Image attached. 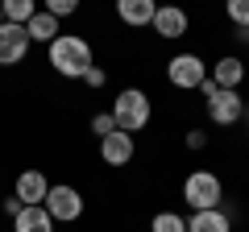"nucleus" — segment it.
Instances as JSON below:
<instances>
[{"label":"nucleus","instance_id":"19","mask_svg":"<svg viewBox=\"0 0 249 232\" xmlns=\"http://www.w3.org/2000/svg\"><path fill=\"white\" fill-rule=\"evenodd\" d=\"M79 4H83V0H42V9L46 13H54V17H75V13H79Z\"/></svg>","mask_w":249,"mask_h":232},{"label":"nucleus","instance_id":"15","mask_svg":"<svg viewBox=\"0 0 249 232\" xmlns=\"http://www.w3.org/2000/svg\"><path fill=\"white\" fill-rule=\"evenodd\" d=\"M13 232H54V220H50V212H46L42 203L21 207V212L13 215Z\"/></svg>","mask_w":249,"mask_h":232},{"label":"nucleus","instance_id":"18","mask_svg":"<svg viewBox=\"0 0 249 232\" xmlns=\"http://www.w3.org/2000/svg\"><path fill=\"white\" fill-rule=\"evenodd\" d=\"M224 17L232 29H249V0H224Z\"/></svg>","mask_w":249,"mask_h":232},{"label":"nucleus","instance_id":"20","mask_svg":"<svg viewBox=\"0 0 249 232\" xmlns=\"http://www.w3.org/2000/svg\"><path fill=\"white\" fill-rule=\"evenodd\" d=\"M91 133H96V137L116 133V116L112 112H96V116H91Z\"/></svg>","mask_w":249,"mask_h":232},{"label":"nucleus","instance_id":"21","mask_svg":"<svg viewBox=\"0 0 249 232\" xmlns=\"http://www.w3.org/2000/svg\"><path fill=\"white\" fill-rule=\"evenodd\" d=\"M83 83H88L91 91H100V87H104V83H108V71H104V66H91V71L83 75Z\"/></svg>","mask_w":249,"mask_h":232},{"label":"nucleus","instance_id":"17","mask_svg":"<svg viewBox=\"0 0 249 232\" xmlns=\"http://www.w3.org/2000/svg\"><path fill=\"white\" fill-rule=\"evenodd\" d=\"M150 232H187V220L178 212H154Z\"/></svg>","mask_w":249,"mask_h":232},{"label":"nucleus","instance_id":"10","mask_svg":"<svg viewBox=\"0 0 249 232\" xmlns=\"http://www.w3.org/2000/svg\"><path fill=\"white\" fill-rule=\"evenodd\" d=\"M46 191H50V179H46V174H42L37 166L21 170L17 179H13V195H17L25 207H37V203H46Z\"/></svg>","mask_w":249,"mask_h":232},{"label":"nucleus","instance_id":"13","mask_svg":"<svg viewBox=\"0 0 249 232\" xmlns=\"http://www.w3.org/2000/svg\"><path fill=\"white\" fill-rule=\"evenodd\" d=\"M187 232H232V220L224 207H208V212H191Z\"/></svg>","mask_w":249,"mask_h":232},{"label":"nucleus","instance_id":"3","mask_svg":"<svg viewBox=\"0 0 249 232\" xmlns=\"http://www.w3.org/2000/svg\"><path fill=\"white\" fill-rule=\"evenodd\" d=\"M183 203L191 212H208V207H220L224 203V182L216 170H191L183 179Z\"/></svg>","mask_w":249,"mask_h":232},{"label":"nucleus","instance_id":"1","mask_svg":"<svg viewBox=\"0 0 249 232\" xmlns=\"http://www.w3.org/2000/svg\"><path fill=\"white\" fill-rule=\"evenodd\" d=\"M46 63L62 75V79H83V75L96 66V54H91V42L79 33H58L50 46H46Z\"/></svg>","mask_w":249,"mask_h":232},{"label":"nucleus","instance_id":"23","mask_svg":"<svg viewBox=\"0 0 249 232\" xmlns=\"http://www.w3.org/2000/svg\"><path fill=\"white\" fill-rule=\"evenodd\" d=\"M0 207H4V215H17V212H21V207H25V203H21V199H17V195H9V199H4V203H0Z\"/></svg>","mask_w":249,"mask_h":232},{"label":"nucleus","instance_id":"5","mask_svg":"<svg viewBox=\"0 0 249 232\" xmlns=\"http://www.w3.org/2000/svg\"><path fill=\"white\" fill-rule=\"evenodd\" d=\"M166 79H170V87H178V91H199V83L208 79V63L196 50H183V54H175L166 63Z\"/></svg>","mask_w":249,"mask_h":232},{"label":"nucleus","instance_id":"6","mask_svg":"<svg viewBox=\"0 0 249 232\" xmlns=\"http://www.w3.org/2000/svg\"><path fill=\"white\" fill-rule=\"evenodd\" d=\"M245 104L249 99L241 96V91H229V87H220L212 99H204V108H208V120H212L216 129H232L245 116Z\"/></svg>","mask_w":249,"mask_h":232},{"label":"nucleus","instance_id":"8","mask_svg":"<svg viewBox=\"0 0 249 232\" xmlns=\"http://www.w3.org/2000/svg\"><path fill=\"white\" fill-rule=\"evenodd\" d=\"M29 33H25V25H0V66H21L29 58Z\"/></svg>","mask_w":249,"mask_h":232},{"label":"nucleus","instance_id":"4","mask_svg":"<svg viewBox=\"0 0 249 232\" xmlns=\"http://www.w3.org/2000/svg\"><path fill=\"white\" fill-rule=\"evenodd\" d=\"M46 212H50V220L54 224H75V220H83V195H79V187H71V182H50V191H46Z\"/></svg>","mask_w":249,"mask_h":232},{"label":"nucleus","instance_id":"7","mask_svg":"<svg viewBox=\"0 0 249 232\" xmlns=\"http://www.w3.org/2000/svg\"><path fill=\"white\" fill-rule=\"evenodd\" d=\"M150 29L162 37V42H178V37H187V29H191V17H187L183 4H158Z\"/></svg>","mask_w":249,"mask_h":232},{"label":"nucleus","instance_id":"16","mask_svg":"<svg viewBox=\"0 0 249 232\" xmlns=\"http://www.w3.org/2000/svg\"><path fill=\"white\" fill-rule=\"evenodd\" d=\"M0 9L9 25H29V17L37 13V0H0Z\"/></svg>","mask_w":249,"mask_h":232},{"label":"nucleus","instance_id":"2","mask_svg":"<svg viewBox=\"0 0 249 232\" xmlns=\"http://www.w3.org/2000/svg\"><path fill=\"white\" fill-rule=\"evenodd\" d=\"M108 112L116 116V129H124V133H142V129L154 120V99L145 96L142 87H121Z\"/></svg>","mask_w":249,"mask_h":232},{"label":"nucleus","instance_id":"12","mask_svg":"<svg viewBox=\"0 0 249 232\" xmlns=\"http://www.w3.org/2000/svg\"><path fill=\"white\" fill-rule=\"evenodd\" d=\"M154 13H158V0H116V17L129 29H150Z\"/></svg>","mask_w":249,"mask_h":232},{"label":"nucleus","instance_id":"14","mask_svg":"<svg viewBox=\"0 0 249 232\" xmlns=\"http://www.w3.org/2000/svg\"><path fill=\"white\" fill-rule=\"evenodd\" d=\"M25 33H29V42H37V46H50L54 37L62 33V29H58V17H54V13H46V9H37L34 17H29V25H25Z\"/></svg>","mask_w":249,"mask_h":232},{"label":"nucleus","instance_id":"22","mask_svg":"<svg viewBox=\"0 0 249 232\" xmlns=\"http://www.w3.org/2000/svg\"><path fill=\"white\" fill-rule=\"evenodd\" d=\"M183 141H187V149H204V145H208V133H204V129H187Z\"/></svg>","mask_w":249,"mask_h":232},{"label":"nucleus","instance_id":"9","mask_svg":"<svg viewBox=\"0 0 249 232\" xmlns=\"http://www.w3.org/2000/svg\"><path fill=\"white\" fill-rule=\"evenodd\" d=\"M133 158H137V141H133V133L116 129V133L100 137V162H104V166H129Z\"/></svg>","mask_w":249,"mask_h":232},{"label":"nucleus","instance_id":"25","mask_svg":"<svg viewBox=\"0 0 249 232\" xmlns=\"http://www.w3.org/2000/svg\"><path fill=\"white\" fill-rule=\"evenodd\" d=\"M0 25H4V9H0Z\"/></svg>","mask_w":249,"mask_h":232},{"label":"nucleus","instance_id":"11","mask_svg":"<svg viewBox=\"0 0 249 232\" xmlns=\"http://www.w3.org/2000/svg\"><path fill=\"white\" fill-rule=\"evenodd\" d=\"M208 79L216 83V87H229V91H241V83H245V63H241L237 54H220L212 66H208Z\"/></svg>","mask_w":249,"mask_h":232},{"label":"nucleus","instance_id":"24","mask_svg":"<svg viewBox=\"0 0 249 232\" xmlns=\"http://www.w3.org/2000/svg\"><path fill=\"white\" fill-rule=\"evenodd\" d=\"M245 141H249V120H245Z\"/></svg>","mask_w":249,"mask_h":232},{"label":"nucleus","instance_id":"26","mask_svg":"<svg viewBox=\"0 0 249 232\" xmlns=\"http://www.w3.org/2000/svg\"><path fill=\"white\" fill-rule=\"evenodd\" d=\"M9 232H13V228H9Z\"/></svg>","mask_w":249,"mask_h":232}]
</instances>
